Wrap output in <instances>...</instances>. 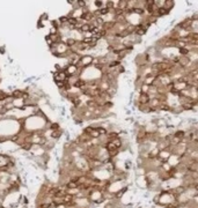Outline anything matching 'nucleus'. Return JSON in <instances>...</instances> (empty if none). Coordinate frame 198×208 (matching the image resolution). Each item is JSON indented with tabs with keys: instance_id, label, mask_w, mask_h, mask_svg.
Instances as JSON below:
<instances>
[{
	"instance_id": "1",
	"label": "nucleus",
	"mask_w": 198,
	"mask_h": 208,
	"mask_svg": "<svg viewBox=\"0 0 198 208\" xmlns=\"http://www.w3.org/2000/svg\"><path fill=\"white\" fill-rule=\"evenodd\" d=\"M136 186L138 189L146 190L148 189V180L146 179L145 176H141V177H136Z\"/></svg>"
},
{
	"instance_id": "2",
	"label": "nucleus",
	"mask_w": 198,
	"mask_h": 208,
	"mask_svg": "<svg viewBox=\"0 0 198 208\" xmlns=\"http://www.w3.org/2000/svg\"><path fill=\"white\" fill-rule=\"evenodd\" d=\"M136 101L141 105H148L151 102V96L148 94H139L138 93V96L136 97Z\"/></svg>"
},
{
	"instance_id": "3",
	"label": "nucleus",
	"mask_w": 198,
	"mask_h": 208,
	"mask_svg": "<svg viewBox=\"0 0 198 208\" xmlns=\"http://www.w3.org/2000/svg\"><path fill=\"white\" fill-rule=\"evenodd\" d=\"M172 151L168 149L166 150H160V154H159V160L161 161V162H168V160L170 158V156H172Z\"/></svg>"
},
{
	"instance_id": "4",
	"label": "nucleus",
	"mask_w": 198,
	"mask_h": 208,
	"mask_svg": "<svg viewBox=\"0 0 198 208\" xmlns=\"http://www.w3.org/2000/svg\"><path fill=\"white\" fill-rule=\"evenodd\" d=\"M169 14H170V12H169V11H167L165 7H160V8H158V9H157L155 16L160 19V18H165V16L169 15Z\"/></svg>"
},
{
	"instance_id": "5",
	"label": "nucleus",
	"mask_w": 198,
	"mask_h": 208,
	"mask_svg": "<svg viewBox=\"0 0 198 208\" xmlns=\"http://www.w3.org/2000/svg\"><path fill=\"white\" fill-rule=\"evenodd\" d=\"M175 4H176V2H175L174 0H165V5H163V7H165L167 11L170 12L173 8L175 7Z\"/></svg>"
},
{
	"instance_id": "6",
	"label": "nucleus",
	"mask_w": 198,
	"mask_h": 208,
	"mask_svg": "<svg viewBox=\"0 0 198 208\" xmlns=\"http://www.w3.org/2000/svg\"><path fill=\"white\" fill-rule=\"evenodd\" d=\"M116 72L118 73V75H123V74H125V73H126V68H125V66H124V65H123V64H122V65L119 66L118 68L116 70Z\"/></svg>"
},
{
	"instance_id": "7",
	"label": "nucleus",
	"mask_w": 198,
	"mask_h": 208,
	"mask_svg": "<svg viewBox=\"0 0 198 208\" xmlns=\"http://www.w3.org/2000/svg\"><path fill=\"white\" fill-rule=\"evenodd\" d=\"M185 4H186V6H190V7L192 6V2H191V1H186Z\"/></svg>"
}]
</instances>
